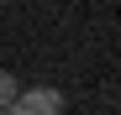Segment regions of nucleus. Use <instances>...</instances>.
<instances>
[{
  "instance_id": "obj_1",
  "label": "nucleus",
  "mask_w": 121,
  "mask_h": 115,
  "mask_svg": "<svg viewBox=\"0 0 121 115\" xmlns=\"http://www.w3.org/2000/svg\"><path fill=\"white\" fill-rule=\"evenodd\" d=\"M5 115H63V94H58L53 84H37V89H21L11 100Z\"/></svg>"
},
{
  "instance_id": "obj_2",
  "label": "nucleus",
  "mask_w": 121,
  "mask_h": 115,
  "mask_svg": "<svg viewBox=\"0 0 121 115\" xmlns=\"http://www.w3.org/2000/svg\"><path fill=\"white\" fill-rule=\"evenodd\" d=\"M21 94V84H16V73H5L0 68V110H11V100Z\"/></svg>"
}]
</instances>
